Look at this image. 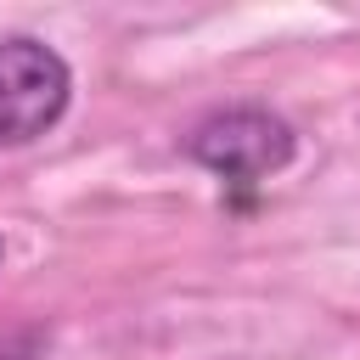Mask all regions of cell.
<instances>
[{"label": "cell", "mask_w": 360, "mask_h": 360, "mask_svg": "<svg viewBox=\"0 0 360 360\" xmlns=\"http://www.w3.org/2000/svg\"><path fill=\"white\" fill-rule=\"evenodd\" d=\"M292 124L270 107H219L186 135V158L231 186H259L292 163Z\"/></svg>", "instance_id": "cell-2"}, {"label": "cell", "mask_w": 360, "mask_h": 360, "mask_svg": "<svg viewBox=\"0 0 360 360\" xmlns=\"http://www.w3.org/2000/svg\"><path fill=\"white\" fill-rule=\"evenodd\" d=\"M73 101V68L34 34L0 39V152L39 141Z\"/></svg>", "instance_id": "cell-1"}]
</instances>
